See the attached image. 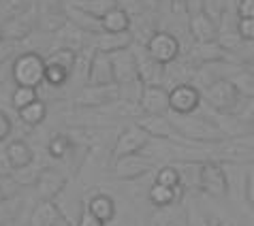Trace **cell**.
<instances>
[{
	"label": "cell",
	"instance_id": "obj_18",
	"mask_svg": "<svg viewBox=\"0 0 254 226\" xmlns=\"http://www.w3.org/2000/svg\"><path fill=\"white\" fill-rule=\"evenodd\" d=\"M70 6L81 15H88L101 22L111 9L118 6V0H70Z\"/></svg>",
	"mask_w": 254,
	"mask_h": 226
},
{
	"label": "cell",
	"instance_id": "obj_15",
	"mask_svg": "<svg viewBox=\"0 0 254 226\" xmlns=\"http://www.w3.org/2000/svg\"><path fill=\"white\" fill-rule=\"evenodd\" d=\"M66 183H68V179H66V175L62 171H58V169H45V171L41 173L39 181H37L41 199L43 201H54L56 196L66 188Z\"/></svg>",
	"mask_w": 254,
	"mask_h": 226
},
{
	"label": "cell",
	"instance_id": "obj_36",
	"mask_svg": "<svg viewBox=\"0 0 254 226\" xmlns=\"http://www.w3.org/2000/svg\"><path fill=\"white\" fill-rule=\"evenodd\" d=\"M171 11L175 13V15H184V13L188 11L186 0H171Z\"/></svg>",
	"mask_w": 254,
	"mask_h": 226
},
{
	"label": "cell",
	"instance_id": "obj_11",
	"mask_svg": "<svg viewBox=\"0 0 254 226\" xmlns=\"http://www.w3.org/2000/svg\"><path fill=\"white\" fill-rule=\"evenodd\" d=\"M132 58H135L139 81L143 86H162V70H165V66L158 64L143 47L139 52H132Z\"/></svg>",
	"mask_w": 254,
	"mask_h": 226
},
{
	"label": "cell",
	"instance_id": "obj_37",
	"mask_svg": "<svg viewBox=\"0 0 254 226\" xmlns=\"http://www.w3.org/2000/svg\"><path fill=\"white\" fill-rule=\"evenodd\" d=\"M222 226H239V224H237V222H233V220H231V222H224Z\"/></svg>",
	"mask_w": 254,
	"mask_h": 226
},
{
	"label": "cell",
	"instance_id": "obj_27",
	"mask_svg": "<svg viewBox=\"0 0 254 226\" xmlns=\"http://www.w3.org/2000/svg\"><path fill=\"white\" fill-rule=\"evenodd\" d=\"M32 162L30 165H26V167H22V169H15V171L11 173V179L15 181L17 186H37V181L41 177V173H43V169L34 167Z\"/></svg>",
	"mask_w": 254,
	"mask_h": 226
},
{
	"label": "cell",
	"instance_id": "obj_29",
	"mask_svg": "<svg viewBox=\"0 0 254 226\" xmlns=\"http://www.w3.org/2000/svg\"><path fill=\"white\" fill-rule=\"evenodd\" d=\"M156 183H158V186H165V188H178V186H182L178 169H175V167H162L160 171L156 173Z\"/></svg>",
	"mask_w": 254,
	"mask_h": 226
},
{
	"label": "cell",
	"instance_id": "obj_38",
	"mask_svg": "<svg viewBox=\"0 0 254 226\" xmlns=\"http://www.w3.org/2000/svg\"><path fill=\"white\" fill-rule=\"evenodd\" d=\"M0 226H17L15 222H4V224H0Z\"/></svg>",
	"mask_w": 254,
	"mask_h": 226
},
{
	"label": "cell",
	"instance_id": "obj_32",
	"mask_svg": "<svg viewBox=\"0 0 254 226\" xmlns=\"http://www.w3.org/2000/svg\"><path fill=\"white\" fill-rule=\"evenodd\" d=\"M11 173H13V165L9 162V156H6L4 147H0V179L11 177Z\"/></svg>",
	"mask_w": 254,
	"mask_h": 226
},
{
	"label": "cell",
	"instance_id": "obj_19",
	"mask_svg": "<svg viewBox=\"0 0 254 226\" xmlns=\"http://www.w3.org/2000/svg\"><path fill=\"white\" fill-rule=\"evenodd\" d=\"M216 32H218L216 24L203 11H196L190 17V34L194 37L196 43H211V41H216Z\"/></svg>",
	"mask_w": 254,
	"mask_h": 226
},
{
	"label": "cell",
	"instance_id": "obj_9",
	"mask_svg": "<svg viewBox=\"0 0 254 226\" xmlns=\"http://www.w3.org/2000/svg\"><path fill=\"white\" fill-rule=\"evenodd\" d=\"M156 160L150 158V156H139V154H130V156H124L114 162V177L118 179H124V181H130V179H137L141 175L150 173Z\"/></svg>",
	"mask_w": 254,
	"mask_h": 226
},
{
	"label": "cell",
	"instance_id": "obj_14",
	"mask_svg": "<svg viewBox=\"0 0 254 226\" xmlns=\"http://www.w3.org/2000/svg\"><path fill=\"white\" fill-rule=\"evenodd\" d=\"M111 83H116L111 56L94 49L92 62H90V73H88V86H111Z\"/></svg>",
	"mask_w": 254,
	"mask_h": 226
},
{
	"label": "cell",
	"instance_id": "obj_34",
	"mask_svg": "<svg viewBox=\"0 0 254 226\" xmlns=\"http://www.w3.org/2000/svg\"><path fill=\"white\" fill-rule=\"evenodd\" d=\"M11 128H13L11 117L6 115L4 111H0V143H2V141H6V137L11 135Z\"/></svg>",
	"mask_w": 254,
	"mask_h": 226
},
{
	"label": "cell",
	"instance_id": "obj_24",
	"mask_svg": "<svg viewBox=\"0 0 254 226\" xmlns=\"http://www.w3.org/2000/svg\"><path fill=\"white\" fill-rule=\"evenodd\" d=\"M182 194H184V188L178 186V188H165V186H158L154 183L150 188V201L158 207H171V205L180 203Z\"/></svg>",
	"mask_w": 254,
	"mask_h": 226
},
{
	"label": "cell",
	"instance_id": "obj_4",
	"mask_svg": "<svg viewBox=\"0 0 254 226\" xmlns=\"http://www.w3.org/2000/svg\"><path fill=\"white\" fill-rule=\"evenodd\" d=\"M178 135H186L194 139V143H220L224 139V132L216 126H211L207 119H188L186 115H180V122H175Z\"/></svg>",
	"mask_w": 254,
	"mask_h": 226
},
{
	"label": "cell",
	"instance_id": "obj_6",
	"mask_svg": "<svg viewBox=\"0 0 254 226\" xmlns=\"http://www.w3.org/2000/svg\"><path fill=\"white\" fill-rule=\"evenodd\" d=\"M145 52L152 56L158 64H169V62L178 60L180 56V41L169 32H156L152 34V39L147 41L145 45Z\"/></svg>",
	"mask_w": 254,
	"mask_h": 226
},
{
	"label": "cell",
	"instance_id": "obj_33",
	"mask_svg": "<svg viewBox=\"0 0 254 226\" xmlns=\"http://www.w3.org/2000/svg\"><path fill=\"white\" fill-rule=\"evenodd\" d=\"M75 226H105L103 222H98L96 218L90 214V211L86 209V205H83V209H81V216H79V220H77Z\"/></svg>",
	"mask_w": 254,
	"mask_h": 226
},
{
	"label": "cell",
	"instance_id": "obj_16",
	"mask_svg": "<svg viewBox=\"0 0 254 226\" xmlns=\"http://www.w3.org/2000/svg\"><path fill=\"white\" fill-rule=\"evenodd\" d=\"M150 139H180L175 126L165 115H145L137 122Z\"/></svg>",
	"mask_w": 254,
	"mask_h": 226
},
{
	"label": "cell",
	"instance_id": "obj_22",
	"mask_svg": "<svg viewBox=\"0 0 254 226\" xmlns=\"http://www.w3.org/2000/svg\"><path fill=\"white\" fill-rule=\"evenodd\" d=\"M64 218L60 216L58 207L54 201H43L34 207L30 216V226H58Z\"/></svg>",
	"mask_w": 254,
	"mask_h": 226
},
{
	"label": "cell",
	"instance_id": "obj_13",
	"mask_svg": "<svg viewBox=\"0 0 254 226\" xmlns=\"http://www.w3.org/2000/svg\"><path fill=\"white\" fill-rule=\"evenodd\" d=\"M111 66H114V79L118 86H122V83H126V86H143V83L139 81L132 52H128V49L111 56Z\"/></svg>",
	"mask_w": 254,
	"mask_h": 226
},
{
	"label": "cell",
	"instance_id": "obj_5",
	"mask_svg": "<svg viewBox=\"0 0 254 226\" xmlns=\"http://www.w3.org/2000/svg\"><path fill=\"white\" fill-rule=\"evenodd\" d=\"M199 188L209 196H227L229 192V179L227 173L216 162H201L199 169Z\"/></svg>",
	"mask_w": 254,
	"mask_h": 226
},
{
	"label": "cell",
	"instance_id": "obj_30",
	"mask_svg": "<svg viewBox=\"0 0 254 226\" xmlns=\"http://www.w3.org/2000/svg\"><path fill=\"white\" fill-rule=\"evenodd\" d=\"M47 152L52 154L54 158H64L66 152H70V141H68V137L56 135V137L47 143Z\"/></svg>",
	"mask_w": 254,
	"mask_h": 226
},
{
	"label": "cell",
	"instance_id": "obj_17",
	"mask_svg": "<svg viewBox=\"0 0 254 226\" xmlns=\"http://www.w3.org/2000/svg\"><path fill=\"white\" fill-rule=\"evenodd\" d=\"M132 43V34L130 32H103L98 34L96 41V52L103 54H118V52H126Z\"/></svg>",
	"mask_w": 254,
	"mask_h": 226
},
{
	"label": "cell",
	"instance_id": "obj_39",
	"mask_svg": "<svg viewBox=\"0 0 254 226\" xmlns=\"http://www.w3.org/2000/svg\"><path fill=\"white\" fill-rule=\"evenodd\" d=\"M150 226H158V224L156 222H150Z\"/></svg>",
	"mask_w": 254,
	"mask_h": 226
},
{
	"label": "cell",
	"instance_id": "obj_1",
	"mask_svg": "<svg viewBox=\"0 0 254 226\" xmlns=\"http://www.w3.org/2000/svg\"><path fill=\"white\" fill-rule=\"evenodd\" d=\"M45 75V60L39 54L28 52L24 56H19L13 64V79L19 88H32L37 90L43 83Z\"/></svg>",
	"mask_w": 254,
	"mask_h": 226
},
{
	"label": "cell",
	"instance_id": "obj_8",
	"mask_svg": "<svg viewBox=\"0 0 254 226\" xmlns=\"http://www.w3.org/2000/svg\"><path fill=\"white\" fill-rule=\"evenodd\" d=\"M150 143V137L145 135V130L141 128L139 124H130L126 126V130L118 137L116 141V147H114V162L124 158V156H130V154H139L143 147Z\"/></svg>",
	"mask_w": 254,
	"mask_h": 226
},
{
	"label": "cell",
	"instance_id": "obj_28",
	"mask_svg": "<svg viewBox=\"0 0 254 226\" xmlns=\"http://www.w3.org/2000/svg\"><path fill=\"white\" fill-rule=\"evenodd\" d=\"M37 90H32V88H15V92H13V96H11V103H13V107H15L17 111L19 109H24L28 107L30 103L37 101Z\"/></svg>",
	"mask_w": 254,
	"mask_h": 226
},
{
	"label": "cell",
	"instance_id": "obj_20",
	"mask_svg": "<svg viewBox=\"0 0 254 226\" xmlns=\"http://www.w3.org/2000/svg\"><path fill=\"white\" fill-rule=\"evenodd\" d=\"M86 209L105 226H107V222L114 220V216H116V203L107 194H94L92 199L86 203Z\"/></svg>",
	"mask_w": 254,
	"mask_h": 226
},
{
	"label": "cell",
	"instance_id": "obj_12",
	"mask_svg": "<svg viewBox=\"0 0 254 226\" xmlns=\"http://www.w3.org/2000/svg\"><path fill=\"white\" fill-rule=\"evenodd\" d=\"M139 105L145 115H165L169 111V90L165 86H143Z\"/></svg>",
	"mask_w": 254,
	"mask_h": 226
},
{
	"label": "cell",
	"instance_id": "obj_21",
	"mask_svg": "<svg viewBox=\"0 0 254 226\" xmlns=\"http://www.w3.org/2000/svg\"><path fill=\"white\" fill-rule=\"evenodd\" d=\"M192 60H199V62H205V64H214V62H229L231 56L227 54L220 43L211 41V43H196V47H192Z\"/></svg>",
	"mask_w": 254,
	"mask_h": 226
},
{
	"label": "cell",
	"instance_id": "obj_3",
	"mask_svg": "<svg viewBox=\"0 0 254 226\" xmlns=\"http://www.w3.org/2000/svg\"><path fill=\"white\" fill-rule=\"evenodd\" d=\"M203 96H205V101L211 109H216L220 113H233L239 105V92L229 79L214 81L211 86L205 88Z\"/></svg>",
	"mask_w": 254,
	"mask_h": 226
},
{
	"label": "cell",
	"instance_id": "obj_10",
	"mask_svg": "<svg viewBox=\"0 0 254 226\" xmlns=\"http://www.w3.org/2000/svg\"><path fill=\"white\" fill-rule=\"evenodd\" d=\"M201 103V92L194 86H175L169 90V111L178 115H190Z\"/></svg>",
	"mask_w": 254,
	"mask_h": 226
},
{
	"label": "cell",
	"instance_id": "obj_25",
	"mask_svg": "<svg viewBox=\"0 0 254 226\" xmlns=\"http://www.w3.org/2000/svg\"><path fill=\"white\" fill-rule=\"evenodd\" d=\"M128 26H130V17L124 9H111L107 15L101 19V30L103 32H128Z\"/></svg>",
	"mask_w": 254,
	"mask_h": 226
},
{
	"label": "cell",
	"instance_id": "obj_23",
	"mask_svg": "<svg viewBox=\"0 0 254 226\" xmlns=\"http://www.w3.org/2000/svg\"><path fill=\"white\" fill-rule=\"evenodd\" d=\"M4 152H6V156H9V162L13 165V171L30 165L34 160V152L30 150V145H28L26 141H11V143L4 147Z\"/></svg>",
	"mask_w": 254,
	"mask_h": 226
},
{
	"label": "cell",
	"instance_id": "obj_7",
	"mask_svg": "<svg viewBox=\"0 0 254 226\" xmlns=\"http://www.w3.org/2000/svg\"><path fill=\"white\" fill-rule=\"evenodd\" d=\"M122 96V88L118 83L111 86H83L79 96L75 98V103L79 107H103V105L118 103Z\"/></svg>",
	"mask_w": 254,
	"mask_h": 226
},
{
	"label": "cell",
	"instance_id": "obj_35",
	"mask_svg": "<svg viewBox=\"0 0 254 226\" xmlns=\"http://www.w3.org/2000/svg\"><path fill=\"white\" fill-rule=\"evenodd\" d=\"M239 19H254V0L239 2Z\"/></svg>",
	"mask_w": 254,
	"mask_h": 226
},
{
	"label": "cell",
	"instance_id": "obj_2",
	"mask_svg": "<svg viewBox=\"0 0 254 226\" xmlns=\"http://www.w3.org/2000/svg\"><path fill=\"white\" fill-rule=\"evenodd\" d=\"M75 49H58L45 60L43 83L49 86H64L75 68Z\"/></svg>",
	"mask_w": 254,
	"mask_h": 226
},
{
	"label": "cell",
	"instance_id": "obj_26",
	"mask_svg": "<svg viewBox=\"0 0 254 226\" xmlns=\"http://www.w3.org/2000/svg\"><path fill=\"white\" fill-rule=\"evenodd\" d=\"M17 113H19V119H22L24 124H28V126H39L45 119V115H47V107H45L43 101H39V98H37L34 103H30L24 109H19Z\"/></svg>",
	"mask_w": 254,
	"mask_h": 226
},
{
	"label": "cell",
	"instance_id": "obj_31",
	"mask_svg": "<svg viewBox=\"0 0 254 226\" xmlns=\"http://www.w3.org/2000/svg\"><path fill=\"white\" fill-rule=\"evenodd\" d=\"M239 37L244 41L254 39V19H239Z\"/></svg>",
	"mask_w": 254,
	"mask_h": 226
}]
</instances>
